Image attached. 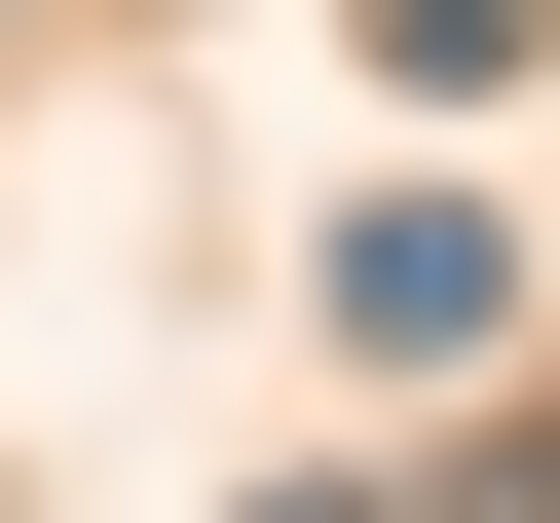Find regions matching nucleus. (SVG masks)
Segmentation results:
<instances>
[{
	"instance_id": "nucleus-2",
	"label": "nucleus",
	"mask_w": 560,
	"mask_h": 523,
	"mask_svg": "<svg viewBox=\"0 0 560 523\" xmlns=\"http://www.w3.org/2000/svg\"><path fill=\"white\" fill-rule=\"evenodd\" d=\"M337 38H374V75H411V113H486V75H523V38H560V0H337Z\"/></svg>"
},
{
	"instance_id": "nucleus-1",
	"label": "nucleus",
	"mask_w": 560,
	"mask_h": 523,
	"mask_svg": "<svg viewBox=\"0 0 560 523\" xmlns=\"http://www.w3.org/2000/svg\"><path fill=\"white\" fill-rule=\"evenodd\" d=\"M337 337H374V374H486V337H523L486 187H374V224H337Z\"/></svg>"
},
{
	"instance_id": "nucleus-3",
	"label": "nucleus",
	"mask_w": 560,
	"mask_h": 523,
	"mask_svg": "<svg viewBox=\"0 0 560 523\" xmlns=\"http://www.w3.org/2000/svg\"><path fill=\"white\" fill-rule=\"evenodd\" d=\"M261 523H374V486H261Z\"/></svg>"
}]
</instances>
